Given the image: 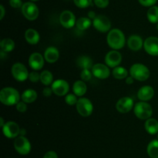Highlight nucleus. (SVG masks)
Instances as JSON below:
<instances>
[{
	"instance_id": "nucleus-32",
	"label": "nucleus",
	"mask_w": 158,
	"mask_h": 158,
	"mask_svg": "<svg viewBox=\"0 0 158 158\" xmlns=\"http://www.w3.org/2000/svg\"><path fill=\"white\" fill-rule=\"evenodd\" d=\"M78 98L76 95L74 93H68L66 96H65V102L68 105H77V102H78Z\"/></svg>"
},
{
	"instance_id": "nucleus-37",
	"label": "nucleus",
	"mask_w": 158,
	"mask_h": 158,
	"mask_svg": "<svg viewBox=\"0 0 158 158\" xmlns=\"http://www.w3.org/2000/svg\"><path fill=\"white\" fill-rule=\"evenodd\" d=\"M94 4L96 6L100 9H105L109 5V0H94Z\"/></svg>"
},
{
	"instance_id": "nucleus-12",
	"label": "nucleus",
	"mask_w": 158,
	"mask_h": 158,
	"mask_svg": "<svg viewBox=\"0 0 158 158\" xmlns=\"http://www.w3.org/2000/svg\"><path fill=\"white\" fill-rule=\"evenodd\" d=\"M116 109L120 113H127L134 109V102L132 98L124 96L119 99L116 103Z\"/></svg>"
},
{
	"instance_id": "nucleus-26",
	"label": "nucleus",
	"mask_w": 158,
	"mask_h": 158,
	"mask_svg": "<svg viewBox=\"0 0 158 158\" xmlns=\"http://www.w3.org/2000/svg\"><path fill=\"white\" fill-rule=\"evenodd\" d=\"M15 42L13 40L10 38H5L1 40L0 42V47H1V51L5 53L12 52L15 49Z\"/></svg>"
},
{
	"instance_id": "nucleus-22",
	"label": "nucleus",
	"mask_w": 158,
	"mask_h": 158,
	"mask_svg": "<svg viewBox=\"0 0 158 158\" xmlns=\"http://www.w3.org/2000/svg\"><path fill=\"white\" fill-rule=\"evenodd\" d=\"M76 63H77V67L82 70H91L92 69L93 66L94 65V64H93L92 59H91L89 56L86 55L80 56V57L77 59Z\"/></svg>"
},
{
	"instance_id": "nucleus-6",
	"label": "nucleus",
	"mask_w": 158,
	"mask_h": 158,
	"mask_svg": "<svg viewBox=\"0 0 158 158\" xmlns=\"http://www.w3.org/2000/svg\"><path fill=\"white\" fill-rule=\"evenodd\" d=\"M21 10L23 16L29 21L35 20L40 15L38 6L32 2H27L23 3Z\"/></svg>"
},
{
	"instance_id": "nucleus-9",
	"label": "nucleus",
	"mask_w": 158,
	"mask_h": 158,
	"mask_svg": "<svg viewBox=\"0 0 158 158\" xmlns=\"http://www.w3.org/2000/svg\"><path fill=\"white\" fill-rule=\"evenodd\" d=\"M93 26L99 32L107 33L111 29V22L106 15H98L93 20Z\"/></svg>"
},
{
	"instance_id": "nucleus-41",
	"label": "nucleus",
	"mask_w": 158,
	"mask_h": 158,
	"mask_svg": "<svg viewBox=\"0 0 158 158\" xmlns=\"http://www.w3.org/2000/svg\"><path fill=\"white\" fill-rule=\"evenodd\" d=\"M52 90L51 88V87L46 86L43 89V94L45 96V97H49V96L52 95Z\"/></svg>"
},
{
	"instance_id": "nucleus-28",
	"label": "nucleus",
	"mask_w": 158,
	"mask_h": 158,
	"mask_svg": "<svg viewBox=\"0 0 158 158\" xmlns=\"http://www.w3.org/2000/svg\"><path fill=\"white\" fill-rule=\"evenodd\" d=\"M147 153L151 158H158V139H153L147 147Z\"/></svg>"
},
{
	"instance_id": "nucleus-39",
	"label": "nucleus",
	"mask_w": 158,
	"mask_h": 158,
	"mask_svg": "<svg viewBox=\"0 0 158 158\" xmlns=\"http://www.w3.org/2000/svg\"><path fill=\"white\" fill-rule=\"evenodd\" d=\"M9 5L14 9H19L22 8L23 3L22 0H9Z\"/></svg>"
},
{
	"instance_id": "nucleus-38",
	"label": "nucleus",
	"mask_w": 158,
	"mask_h": 158,
	"mask_svg": "<svg viewBox=\"0 0 158 158\" xmlns=\"http://www.w3.org/2000/svg\"><path fill=\"white\" fill-rule=\"evenodd\" d=\"M138 2L141 6H145V7H151V6H155L157 0H138Z\"/></svg>"
},
{
	"instance_id": "nucleus-18",
	"label": "nucleus",
	"mask_w": 158,
	"mask_h": 158,
	"mask_svg": "<svg viewBox=\"0 0 158 158\" xmlns=\"http://www.w3.org/2000/svg\"><path fill=\"white\" fill-rule=\"evenodd\" d=\"M143 43H144V40L142 39L140 36L137 35V34L131 35L127 41L128 47L133 51H138L141 50L142 47H143Z\"/></svg>"
},
{
	"instance_id": "nucleus-42",
	"label": "nucleus",
	"mask_w": 158,
	"mask_h": 158,
	"mask_svg": "<svg viewBox=\"0 0 158 158\" xmlns=\"http://www.w3.org/2000/svg\"><path fill=\"white\" fill-rule=\"evenodd\" d=\"M134 81H135V79H134L133 77H131V75L128 76V77H127L126 79H125L126 84H127V85H133V84H134Z\"/></svg>"
},
{
	"instance_id": "nucleus-13",
	"label": "nucleus",
	"mask_w": 158,
	"mask_h": 158,
	"mask_svg": "<svg viewBox=\"0 0 158 158\" xmlns=\"http://www.w3.org/2000/svg\"><path fill=\"white\" fill-rule=\"evenodd\" d=\"M60 23L66 29H71L76 26L77 20L73 12L69 10H64L60 15Z\"/></svg>"
},
{
	"instance_id": "nucleus-7",
	"label": "nucleus",
	"mask_w": 158,
	"mask_h": 158,
	"mask_svg": "<svg viewBox=\"0 0 158 158\" xmlns=\"http://www.w3.org/2000/svg\"><path fill=\"white\" fill-rule=\"evenodd\" d=\"M11 74L14 79L19 82H23L29 79V73L23 64L15 63L11 68Z\"/></svg>"
},
{
	"instance_id": "nucleus-27",
	"label": "nucleus",
	"mask_w": 158,
	"mask_h": 158,
	"mask_svg": "<svg viewBox=\"0 0 158 158\" xmlns=\"http://www.w3.org/2000/svg\"><path fill=\"white\" fill-rule=\"evenodd\" d=\"M128 74H129V72H128L127 70L124 67L121 66L116 67L112 71L113 77L115 79H117V80L126 79L128 77Z\"/></svg>"
},
{
	"instance_id": "nucleus-11",
	"label": "nucleus",
	"mask_w": 158,
	"mask_h": 158,
	"mask_svg": "<svg viewBox=\"0 0 158 158\" xmlns=\"http://www.w3.org/2000/svg\"><path fill=\"white\" fill-rule=\"evenodd\" d=\"M53 94L57 96H66L69 90V85L64 79H57L51 85Z\"/></svg>"
},
{
	"instance_id": "nucleus-48",
	"label": "nucleus",
	"mask_w": 158,
	"mask_h": 158,
	"mask_svg": "<svg viewBox=\"0 0 158 158\" xmlns=\"http://www.w3.org/2000/svg\"><path fill=\"white\" fill-rule=\"evenodd\" d=\"M157 139H158V133H157Z\"/></svg>"
},
{
	"instance_id": "nucleus-35",
	"label": "nucleus",
	"mask_w": 158,
	"mask_h": 158,
	"mask_svg": "<svg viewBox=\"0 0 158 158\" xmlns=\"http://www.w3.org/2000/svg\"><path fill=\"white\" fill-rule=\"evenodd\" d=\"M29 79L31 82L33 83H36V82L40 81V74L37 72L36 71H33L32 72L29 73Z\"/></svg>"
},
{
	"instance_id": "nucleus-16",
	"label": "nucleus",
	"mask_w": 158,
	"mask_h": 158,
	"mask_svg": "<svg viewBox=\"0 0 158 158\" xmlns=\"http://www.w3.org/2000/svg\"><path fill=\"white\" fill-rule=\"evenodd\" d=\"M29 65L34 71H40L43 68L45 64L44 56L39 52H34L29 57Z\"/></svg>"
},
{
	"instance_id": "nucleus-47",
	"label": "nucleus",
	"mask_w": 158,
	"mask_h": 158,
	"mask_svg": "<svg viewBox=\"0 0 158 158\" xmlns=\"http://www.w3.org/2000/svg\"><path fill=\"white\" fill-rule=\"evenodd\" d=\"M157 31H158V23H157Z\"/></svg>"
},
{
	"instance_id": "nucleus-44",
	"label": "nucleus",
	"mask_w": 158,
	"mask_h": 158,
	"mask_svg": "<svg viewBox=\"0 0 158 158\" xmlns=\"http://www.w3.org/2000/svg\"><path fill=\"white\" fill-rule=\"evenodd\" d=\"M88 18L90 19L91 20H94V19L97 17V15H96L95 12H94V11H89V12H88Z\"/></svg>"
},
{
	"instance_id": "nucleus-15",
	"label": "nucleus",
	"mask_w": 158,
	"mask_h": 158,
	"mask_svg": "<svg viewBox=\"0 0 158 158\" xmlns=\"http://www.w3.org/2000/svg\"><path fill=\"white\" fill-rule=\"evenodd\" d=\"M91 71H92L93 76H94V77L98 79H101V80L108 78L110 75V68L106 64H95L93 66Z\"/></svg>"
},
{
	"instance_id": "nucleus-46",
	"label": "nucleus",
	"mask_w": 158,
	"mask_h": 158,
	"mask_svg": "<svg viewBox=\"0 0 158 158\" xmlns=\"http://www.w3.org/2000/svg\"><path fill=\"white\" fill-rule=\"evenodd\" d=\"M31 2H36V1H39V0H30Z\"/></svg>"
},
{
	"instance_id": "nucleus-1",
	"label": "nucleus",
	"mask_w": 158,
	"mask_h": 158,
	"mask_svg": "<svg viewBox=\"0 0 158 158\" xmlns=\"http://www.w3.org/2000/svg\"><path fill=\"white\" fill-rule=\"evenodd\" d=\"M106 42L110 48L116 50L123 48L126 43V38L123 31L117 28L111 29L106 36Z\"/></svg>"
},
{
	"instance_id": "nucleus-8",
	"label": "nucleus",
	"mask_w": 158,
	"mask_h": 158,
	"mask_svg": "<svg viewBox=\"0 0 158 158\" xmlns=\"http://www.w3.org/2000/svg\"><path fill=\"white\" fill-rule=\"evenodd\" d=\"M14 148L20 155H27L30 153L32 146L25 136H19L14 140Z\"/></svg>"
},
{
	"instance_id": "nucleus-45",
	"label": "nucleus",
	"mask_w": 158,
	"mask_h": 158,
	"mask_svg": "<svg viewBox=\"0 0 158 158\" xmlns=\"http://www.w3.org/2000/svg\"><path fill=\"white\" fill-rule=\"evenodd\" d=\"M6 122H5L4 119H3V117H0V126L2 128L3 126H4V125L6 124Z\"/></svg>"
},
{
	"instance_id": "nucleus-14",
	"label": "nucleus",
	"mask_w": 158,
	"mask_h": 158,
	"mask_svg": "<svg viewBox=\"0 0 158 158\" xmlns=\"http://www.w3.org/2000/svg\"><path fill=\"white\" fill-rule=\"evenodd\" d=\"M105 64L110 68H114L118 67L122 61V55L118 50H112L109 51L105 56Z\"/></svg>"
},
{
	"instance_id": "nucleus-23",
	"label": "nucleus",
	"mask_w": 158,
	"mask_h": 158,
	"mask_svg": "<svg viewBox=\"0 0 158 158\" xmlns=\"http://www.w3.org/2000/svg\"><path fill=\"white\" fill-rule=\"evenodd\" d=\"M73 91L77 97H83L87 91V86L84 81H76L73 85Z\"/></svg>"
},
{
	"instance_id": "nucleus-43",
	"label": "nucleus",
	"mask_w": 158,
	"mask_h": 158,
	"mask_svg": "<svg viewBox=\"0 0 158 158\" xmlns=\"http://www.w3.org/2000/svg\"><path fill=\"white\" fill-rule=\"evenodd\" d=\"M5 14H6V9H5L4 6L2 5L0 6V20H2L5 16Z\"/></svg>"
},
{
	"instance_id": "nucleus-21",
	"label": "nucleus",
	"mask_w": 158,
	"mask_h": 158,
	"mask_svg": "<svg viewBox=\"0 0 158 158\" xmlns=\"http://www.w3.org/2000/svg\"><path fill=\"white\" fill-rule=\"evenodd\" d=\"M25 40L29 44L35 45L40 42V35L37 30L32 28H29L25 32Z\"/></svg>"
},
{
	"instance_id": "nucleus-4",
	"label": "nucleus",
	"mask_w": 158,
	"mask_h": 158,
	"mask_svg": "<svg viewBox=\"0 0 158 158\" xmlns=\"http://www.w3.org/2000/svg\"><path fill=\"white\" fill-rule=\"evenodd\" d=\"M134 115L141 120H147L153 115L152 106L148 102H139L134 105Z\"/></svg>"
},
{
	"instance_id": "nucleus-2",
	"label": "nucleus",
	"mask_w": 158,
	"mask_h": 158,
	"mask_svg": "<svg viewBox=\"0 0 158 158\" xmlns=\"http://www.w3.org/2000/svg\"><path fill=\"white\" fill-rule=\"evenodd\" d=\"M20 99L19 92L12 87H5L0 91V102L6 106L16 105Z\"/></svg>"
},
{
	"instance_id": "nucleus-25",
	"label": "nucleus",
	"mask_w": 158,
	"mask_h": 158,
	"mask_svg": "<svg viewBox=\"0 0 158 158\" xmlns=\"http://www.w3.org/2000/svg\"><path fill=\"white\" fill-rule=\"evenodd\" d=\"M144 128L147 133L151 135L158 133V121L154 118H150L145 121Z\"/></svg>"
},
{
	"instance_id": "nucleus-33",
	"label": "nucleus",
	"mask_w": 158,
	"mask_h": 158,
	"mask_svg": "<svg viewBox=\"0 0 158 158\" xmlns=\"http://www.w3.org/2000/svg\"><path fill=\"white\" fill-rule=\"evenodd\" d=\"M73 2L78 8L86 9L92 6L93 0H73Z\"/></svg>"
},
{
	"instance_id": "nucleus-30",
	"label": "nucleus",
	"mask_w": 158,
	"mask_h": 158,
	"mask_svg": "<svg viewBox=\"0 0 158 158\" xmlns=\"http://www.w3.org/2000/svg\"><path fill=\"white\" fill-rule=\"evenodd\" d=\"M40 81L46 86L52 85L53 82V75L52 72L48 70H44L40 73Z\"/></svg>"
},
{
	"instance_id": "nucleus-10",
	"label": "nucleus",
	"mask_w": 158,
	"mask_h": 158,
	"mask_svg": "<svg viewBox=\"0 0 158 158\" xmlns=\"http://www.w3.org/2000/svg\"><path fill=\"white\" fill-rule=\"evenodd\" d=\"M2 133L6 137L9 139H15L20 135L21 129L17 122L14 121H8L2 127Z\"/></svg>"
},
{
	"instance_id": "nucleus-17",
	"label": "nucleus",
	"mask_w": 158,
	"mask_h": 158,
	"mask_svg": "<svg viewBox=\"0 0 158 158\" xmlns=\"http://www.w3.org/2000/svg\"><path fill=\"white\" fill-rule=\"evenodd\" d=\"M143 49L149 55L157 57L158 56V37H149L144 40Z\"/></svg>"
},
{
	"instance_id": "nucleus-29",
	"label": "nucleus",
	"mask_w": 158,
	"mask_h": 158,
	"mask_svg": "<svg viewBox=\"0 0 158 158\" xmlns=\"http://www.w3.org/2000/svg\"><path fill=\"white\" fill-rule=\"evenodd\" d=\"M92 25V20L88 17H80L77 20L76 26L80 31H84L89 29Z\"/></svg>"
},
{
	"instance_id": "nucleus-40",
	"label": "nucleus",
	"mask_w": 158,
	"mask_h": 158,
	"mask_svg": "<svg viewBox=\"0 0 158 158\" xmlns=\"http://www.w3.org/2000/svg\"><path fill=\"white\" fill-rule=\"evenodd\" d=\"M43 158H58V155L53 150H49L45 153Z\"/></svg>"
},
{
	"instance_id": "nucleus-20",
	"label": "nucleus",
	"mask_w": 158,
	"mask_h": 158,
	"mask_svg": "<svg viewBox=\"0 0 158 158\" xmlns=\"http://www.w3.org/2000/svg\"><path fill=\"white\" fill-rule=\"evenodd\" d=\"M43 56H44L45 60L47 63L53 64L56 63L59 60L60 51H59V50L56 46H51L46 48Z\"/></svg>"
},
{
	"instance_id": "nucleus-36",
	"label": "nucleus",
	"mask_w": 158,
	"mask_h": 158,
	"mask_svg": "<svg viewBox=\"0 0 158 158\" xmlns=\"http://www.w3.org/2000/svg\"><path fill=\"white\" fill-rule=\"evenodd\" d=\"M15 108H16V110L19 112H26L27 111V103L24 102L23 101H20L15 105Z\"/></svg>"
},
{
	"instance_id": "nucleus-3",
	"label": "nucleus",
	"mask_w": 158,
	"mask_h": 158,
	"mask_svg": "<svg viewBox=\"0 0 158 158\" xmlns=\"http://www.w3.org/2000/svg\"><path fill=\"white\" fill-rule=\"evenodd\" d=\"M130 75L139 81H145L151 75L150 70L143 64H134L130 68Z\"/></svg>"
},
{
	"instance_id": "nucleus-34",
	"label": "nucleus",
	"mask_w": 158,
	"mask_h": 158,
	"mask_svg": "<svg viewBox=\"0 0 158 158\" xmlns=\"http://www.w3.org/2000/svg\"><path fill=\"white\" fill-rule=\"evenodd\" d=\"M92 71L91 70L88 69H84L82 70L81 73H80V77H81V80L86 81H89L91 78H92Z\"/></svg>"
},
{
	"instance_id": "nucleus-5",
	"label": "nucleus",
	"mask_w": 158,
	"mask_h": 158,
	"mask_svg": "<svg viewBox=\"0 0 158 158\" xmlns=\"http://www.w3.org/2000/svg\"><path fill=\"white\" fill-rule=\"evenodd\" d=\"M77 112L83 117H88L94 112V105L89 99L85 97L79 98L76 105Z\"/></svg>"
},
{
	"instance_id": "nucleus-19",
	"label": "nucleus",
	"mask_w": 158,
	"mask_h": 158,
	"mask_svg": "<svg viewBox=\"0 0 158 158\" xmlns=\"http://www.w3.org/2000/svg\"><path fill=\"white\" fill-rule=\"evenodd\" d=\"M154 96V89L150 85L142 86L137 91V98L141 102H148Z\"/></svg>"
},
{
	"instance_id": "nucleus-31",
	"label": "nucleus",
	"mask_w": 158,
	"mask_h": 158,
	"mask_svg": "<svg viewBox=\"0 0 158 158\" xmlns=\"http://www.w3.org/2000/svg\"><path fill=\"white\" fill-rule=\"evenodd\" d=\"M147 18L151 23H158V6H154L149 8L147 12Z\"/></svg>"
},
{
	"instance_id": "nucleus-24",
	"label": "nucleus",
	"mask_w": 158,
	"mask_h": 158,
	"mask_svg": "<svg viewBox=\"0 0 158 158\" xmlns=\"http://www.w3.org/2000/svg\"><path fill=\"white\" fill-rule=\"evenodd\" d=\"M38 97V94H37L36 91L32 88H28V89L25 90L21 94V99L26 103L29 104L35 102Z\"/></svg>"
}]
</instances>
